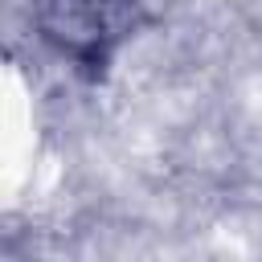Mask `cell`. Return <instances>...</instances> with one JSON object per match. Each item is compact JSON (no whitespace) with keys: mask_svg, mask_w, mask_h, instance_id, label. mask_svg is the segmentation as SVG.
<instances>
[{"mask_svg":"<svg viewBox=\"0 0 262 262\" xmlns=\"http://www.w3.org/2000/svg\"><path fill=\"white\" fill-rule=\"evenodd\" d=\"M143 4L147 0H29V20L53 57L102 82L123 45L139 33Z\"/></svg>","mask_w":262,"mask_h":262,"instance_id":"6da1fadb","label":"cell"}]
</instances>
